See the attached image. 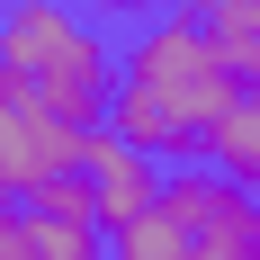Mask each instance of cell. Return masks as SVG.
I'll return each instance as SVG.
<instances>
[{
    "instance_id": "5b68a950",
    "label": "cell",
    "mask_w": 260,
    "mask_h": 260,
    "mask_svg": "<svg viewBox=\"0 0 260 260\" xmlns=\"http://www.w3.org/2000/svg\"><path fill=\"white\" fill-rule=\"evenodd\" d=\"M207 171H215V180H234L242 198H260V90H242L234 117L207 135Z\"/></svg>"
},
{
    "instance_id": "8992f818",
    "label": "cell",
    "mask_w": 260,
    "mask_h": 260,
    "mask_svg": "<svg viewBox=\"0 0 260 260\" xmlns=\"http://www.w3.org/2000/svg\"><path fill=\"white\" fill-rule=\"evenodd\" d=\"M108 9H126V18H153V9H180V0H108Z\"/></svg>"
},
{
    "instance_id": "6da1fadb",
    "label": "cell",
    "mask_w": 260,
    "mask_h": 260,
    "mask_svg": "<svg viewBox=\"0 0 260 260\" xmlns=\"http://www.w3.org/2000/svg\"><path fill=\"white\" fill-rule=\"evenodd\" d=\"M234 99H242V81L224 72V54H215L180 9H161V18L117 54L108 135H117V144H135L144 161L188 171V161L207 153V135L234 117Z\"/></svg>"
},
{
    "instance_id": "7a4b0ae2",
    "label": "cell",
    "mask_w": 260,
    "mask_h": 260,
    "mask_svg": "<svg viewBox=\"0 0 260 260\" xmlns=\"http://www.w3.org/2000/svg\"><path fill=\"white\" fill-rule=\"evenodd\" d=\"M0 81L36 117L99 135L108 99H117V54L90 27V9H72V0H0Z\"/></svg>"
},
{
    "instance_id": "277c9868",
    "label": "cell",
    "mask_w": 260,
    "mask_h": 260,
    "mask_svg": "<svg viewBox=\"0 0 260 260\" xmlns=\"http://www.w3.org/2000/svg\"><path fill=\"white\" fill-rule=\"evenodd\" d=\"M81 180H90V207H99V224L117 234V224H135V215L161 198V161H144L135 144H117V135H90L81 144Z\"/></svg>"
},
{
    "instance_id": "52a82bcc",
    "label": "cell",
    "mask_w": 260,
    "mask_h": 260,
    "mask_svg": "<svg viewBox=\"0 0 260 260\" xmlns=\"http://www.w3.org/2000/svg\"><path fill=\"white\" fill-rule=\"evenodd\" d=\"M9 224H18V215H9V207H0V242H9Z\"/></svg>"
},
{
    "instance_id": "3957f363",
    "label": "cell",
    "mask_w": 260,
    "mask_h": 260,
    "mask_svg": "<svg viewBox=\"0 0 260 260\" xmlns=\"http://www.w3.org/2000/svg\"><path fill=\"white\" fill-rule=\"evenodd\" d=\"M81 144H90V135L36 117V108L0 81V207H9V198L27 207V198H45L54 180H72V171H81Z\"/></svg>"
}]
</instances>
